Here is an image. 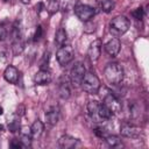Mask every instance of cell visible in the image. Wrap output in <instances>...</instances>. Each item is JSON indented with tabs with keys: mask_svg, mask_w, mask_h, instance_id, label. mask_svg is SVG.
Masks as SVG:
<instances>
[{
	"mask_svg": "<svg viewBox=\"0 0 149 149\" xmlns=\"http://www.w3.org/2000/svg\"><path fill=\"white\" fill-rule=\"evenodd\" d=\"M106 80L112 85H118L123 79V69L119 63H108L104 69Z\"/></svg>",
	"mask_w": 149,
	"mask_h": 149,
	"instance_id": "1",
	"label": "cell"
},
{
	"mask_svg": "<svg viewBox=\"0 0 149 149\" xmlns=\"http://www.w3.org/2000/svg\"><path fill=\"white\" fill-rule=\"evenodd\" d=\"M83 90L88 94H98L100 90V80L93 72H85L81 80Z\"/></svg>",
	"mask_w": 149,
	"mask_h": 149,
	"instance_id": "2",
	"label": "cell"
},
{
	"mask_svg": "<svg viewBox=\"0 0 149 149\" xmlns=\"http://www.w3.org/2000/svg\"><path fill=\"white\" fill-rule=\"evenodd\" d=\"M129 27H130V22L123 15H118L114 19H112L111 22H109L111 33L114 34V35H116V36L125 34L129 29Z\"/></svg>",
	"mask_w": 149,
	"mask_h": 149,
	"instance_id": "3",
	"label": "cell"
},
{
	"mask_svg": "<svg viewBox=\"0 0 149 149\" xmlns=\"http://www.w3.org/2000/svg\"><path fill=\"white\" fill-rule=\"evenodd\" d=\"M101 98H102V104L106 105L113 114H118L121 112L122 108L121 102L108 88H104V94H101Z\"/></svg>",
	"mask_w": 149,
	"mask_h": 149,
	"instance_id": "4",
	"label": "cell"
},
{
	"mask_svg": "<svg viewBox=\"0 0 149 149\" xmlns=\"http://www.w3.org/2000/svg\"><path fill=\"white\" fill-rule=\"evenodd\" d=\"M74 57V51H73V48L69 44H63L61 45V48L57 50L56 52V58H57V62L59 63V65L62 66H65L68 65Z\"/></svg>",
	"mask_w": 149,
	"mask_h": 149,
	"instance_id": "5",
	"label": "cell"
},
{
	"mask_svg": "<svg viewBox=\"0 0 149 149\" xmlns=\"http://www.w3.org/2000/svg\"><path fill=\"white\" fill-rule=\"evenodd\" d=\"M85 72H86V70H85V66L83 63L78 62L73 65V68L70 71V81H71L72 86H74V87L80 86Z\"/></svg>",
	"mask_w": 149,
	"mask_h": 149,
	"instance_id": "6",
	"label": "cell"
},
{
	"mask_svg": "<svg viewBox=\"0 0 149 149\" xmlns=\"http://www.w3.org/2000/svg\"><path fill=\"white\" fill-rule=\"evenodd\" d=\"M120 133L122 136L125 137H129V139H137L140 137V135H142V129L133 123L129 122H123L120 126Z\"/></svg>",
	"mask_w": 149,
	"mask_h": 149,
	"instance_id": "7",
	"label": "cell"
},
{
	"mask_svg": "<svg viewBox=\"0 0 149 149\" xmlns=\"http://www.w3.org/2000/svg\"><path fill=\"white\" fill-rule=\"evenodd\" d=\"M74 13L80 21L86 22V21H90L94 16L95 10L93 7H91L88 5H77L74 7Z\"/></svg>",
	"mask_w": 149,
	"mask_h": 149,
	"instance_id": "8",
	"label": "cell"
},
{
	"mask_svg": "<svg viewBox=\"0 0 149 149\" xmlns=\"http://www.w3.org/2000/svg\"><path fill=\"white\" fill-rule=\"evenodd\" d=\"M101 47H102V42L100 40H94L90 44L87 49V56L92 62H95L99 59L100 54H101Z\"/></svg>",
	"mask_w": 149,
	"mask_h": 149,
	"instance_id": "9",
	"label": "cell"
},
{
	"mask_svg": "<svg viewBox=\"0 0 149 149\" xmlns=\"http://www.w3.org/2000/svg\"><path fill=\"white\" fill-rule=\"evenodd\" d=\"M121 49V43H120V40L114 37V38H111L106 44H105V51L111 56V57H114L119 54Z\"/></svg>",
	"mask_w": 149,
	"mask_h": 149,
	"instance_id": "10",
	"label": "cell"
},
{
	"mask_svg": "<svg viewBox=\"0 0 149 149\" xmlns=\"http://www.w3.org/2000/svg\"><path fill=\"white\" fill-rule=\"evenodd\" d=\"M58 144L61 148H64V149H70V148H76L77 146L80 144L79 140L78 139H74L73 136H70V135H62L58 140Z\"/></svg>",
	"mask_w": 149,
	"mask_h": 149,
	"instance_id": "11",
	"label": "cell"
},
{
	"mask_svg": "<svg viewBox=\"0 0 149 149\" xmlns=\"http://www.w3.org/2000/svg\"><path fill=\"white\" fill-rule=\"evenodd\" d=\"M34 81L37 85H47L51 81V73L45 69H41L34 76Z\"/></svg>",
	"mask_w": 149,
	"mask_h": 149,
	"instance_id": "12",
	"label": "cell"
},
{
	"mask_svg": "<svg viewBox=\"0 0 149 149\" xmlns=\"http://www.w3.org/2000/svg\"><path fill=\"white\" fill-rule=\"evenodd\" d=\"M19 76H20V73H19L17 69L13 65H8L3 72V78L10 84H17Z\"/></svg>",
	"mask_w": 149,
	"mask_h": 149,
	"instance_id": "13",
	"label": "cell"
},
{
	"mask_svg": "<svg viewBox=\"0 0 149 149\" xmlns=\"http://www.w3.org/2000/svg\"><path fill=\"white\" fill-rule=\"evenodd\" d=\"M59 119V111L56 107H52L45 113V121L49 126H55Z\"/></svg>",
	"mask_w": 149,
	"mask_h": 149,
	"instance_id": "14",
	"label": "cell"
},
{
	"mask_svg": "<svg viewBox=\"0 0 149 149\" xmlns=\"http://www.w3.org/2000/svg\"><path fill=\"white\" fill-rule=\"evenodd\" d=\"M43 130H44V125L41 120L37 119L36 121H34V123L30 127V135L33 139H38L42 135Z\"/></svg>",
	"mask_w": 149,
	"mask_h": 149,
	"instance_id": "15",
	"label": "cell"
},
{
	"mask_svg": "<svg viewBox=\"0 0 149 149\" xmlns=\"http://www.w3.org/2000/svg\"><path fill=\"white\" fill-rule=\"evenodd\" d=\"M112 115H113V113L109 111V108H108L106 105L99 102V106H98V118H99V122H102V121H105V120L111 119Z\"/></svg>",
	"mask_w": 149,
	"mask_h": 149,
	"instance_id": "16",
	"label": "cell"
},
{
	"mask_svg": "<svg viewBox=\"0 0 149 149\" xmlns=\"http://www.w3.org/2000/svg\"><path fill=\"white\" fill-rule=\"evenodd\" d=\"M98 106H99V101L97 100H91L87 104V112L88 115L91 116V119L94 122H99V118H98Z\"/></svg>",
	"mask_w": 149,
	"mask_h": 149,
	"instance_id": "17",
	"label": "cell"
},
{
	"mask_svg": "<svg viewBox=\"0 0 149 149\" xmlns=\"http://www.w3.org/2000/svg\"><path fill=\"white\" fill-rule=\"evenodd\" d=\"M24 49V44L23 42L21 41V37L20 35L17 36H14V41L12 43V50H13V54L16 56V55H20Z\"/></svg>",
	"mask_w": 149,
	"mask_h": 149,
	"instance_id": "18",
	"label": "cell"
},
{
	"mask_svg": "<svg viewBox=\"0 0 149 149\" xmlns=\"http://www.w3.org/2000/svg\"><path fill=\"white\" fill-rule=\"evenodd\" d=\"M66 38H68V35H66L65 29L64 28H59L55 34V42L58 45H63L66 42Z\"/></svg>",
	"mask_w": 149,
	"mask_h": 149,
	"instance_id": "19",
	"label": "cell"
},
{
	"mask_svg": "<svg viewBox=\"0 0 149 149\" xmlns=\"http://www.w3.org/2000/svg\"><path fill=\"white\" fill-rule=\"evenodd\" d=\"M58 92H59V95L61 98L63 99H68L70 97V87L68 85L66 81H61L59 83V87H58Z\"/></svg>",
	"mask_w": 149,
	"mask_h": 149,
	"instance_id": "20",
	"label": "cell"
},
{
	"mask_svg": "<svg viewBox=\"0 0 149 149\" xmlns=\"http://www.w3.org/2000/svg\"><path fill=\"white\" fill-rule=\"evenodd\" d=\"M45 9L49 14H55L59 9V1L58 0H48V3L45 6Z\"/></svg>",
	"mask_w": 149,
	"mask_h": 149,
	"instance_id": "21",
	"label": "cell"
},
{
	"mask_svg": "<svg viewBox=\"0 0 149 149\" xmlns=\"http://www.w3.org/2000/svg\"><path fill=\"white\" fill-rule=\"evenodd\" d=\"M100 7H101V9H102L105 13H109V12H112V10L114 9L115 3H114L113 0H102V1L100 2Z\"/></svg>",
	"mask_w": 149,
	"mask_h": 149,
	"instance_id": "22",
	"label": "cell"
},
{
	"mask_svg": "<svg viewBox=\"0 0 149 149\" xmlns=\"http://www.w3.org/2000/svg\"><path fill=\"white\" fill-rule=\"evenodd\" d=\"M105 141L109 147H116L120 144V139L115 135H107L105 137Z\"/></svg>",
	"mask_w": 149,
	"mask_h": 149,
	"instance_id": "23",
	"label": "cell"
},
{
	"mask_svg": "<svg viewBox=\"0 0 149 149\" xmlns=\"http://www.w3.org/2000/svg\"><path fill=\"white\" fill-rule=\"evenodd\" d=\"M8 129L10 133H16L20 129V121L19 119H13L12 121H8Z\"/></svg>",
	"mask_w": 149,
	"mask_h": 149,
	"instance_id": "24",
	"label": "cell"
},
{
	"mask_svg": "<svg viewBox=\"0 0 149 149\" xmlns=\"http://www.w3.org/2000/svg\"><path fill=\"white\" fill-rule=\"evenodd\" d=\"M43 36V27L42 26H37L36 29H35V33H34V42H37L42 38Z\"/></svg>",
	"mask_w": 149,
	"mask_h": 149,
	"instance_id": "25",
	"label": "cell"
},
{
	"mask_svg": "<svg viewBox=\"0 0 149 149\" xmlns=\"http://www.w3.org/2000/svg\"><path fill=\"white\" fill-rule=\"evenodd\" d=\"M132 15H133L136 20H141V19L143 17V15H144V9H143L142 7H139V8H136L135 10L132 12Z\"/></svg>",
	"mask_w": 149,
	"mask_h": 149,
	"instance_id": "26",
	"label": "cell"
},
{
	"mask_svg": "<svg viewBox=\"0 0 149 149\" xmlns=\"http://www.w3.org/2000/svg\"><path fill=\"white\" fill-rule=\"evenodd\" d=\"M49 59H50V52H49V51H45L44 55H43L42 62H41V69H44V70H45V68L48 66Z\"/></svg>",
	"mask_w": 149,
	"mask_h": 149,
	"instance_id": "27",
	"label": "cell"
},
{
	"mask_svg": "<svg viewBox=\"0 0 149 149\" xmlns=\"http://www.w3.org/2000/svg\"><path fill=\"white\" fill-rule=\"evenodd\" d=\"M9 146H10L12 148H15V149H19V148H23V146H22V143H21L20 139H19V140H17V139H13V140L10 141Z\"/></svg>",
	"mask_w": 149,
	"mask_h": 149,
	"instance_id": "28",
	"label": "cell"
},
{
	"mask_svg": "<svg viewBox=\"0 0 149 149\" xmlns=\"http://www.w3.org/2000/svg\"><path fill=\"white\" fill-rule=\"evenodd\" d=\"M94 134L97 135V136H99V137H106L107 135H106V130L104 129V128H95L94 129Z\"/></svg>",
	"mask_w": 149,
	"mask_h": 149,
	"instance_id": "29",
	"label": "cell"
},
{
	"mask_svg": "<svg viewBox=\"0 0 149 149\" xmlns=\"http://www.w3.org/2000/svg\"><path fill=\"white\" fill-rule=\"evenodd\" d=\"M35 8H36V13H37V14H40V13L42 12V9H45V7H44V5H43L42 2H38Z\"/></svg>",
	"mask_w": 149,
	"mask_h": 149,
	"instance_id": "30",
	"label": "cell"
},
{
	"mask_svg": "<svg viewBox=\"0 0 149 149\" xmlns=\"http://www.w3.org/2000/svg\"><path fill=\"white\" fill-rule=\"evenodd\" d=\"M16 114H17L19 116H21V115L24 114V107H23V105H20V106L17 107V109H16Z\"/></svg>",
	"mask_w": 149,
	"mask_h": 149,
	"instance_id": "31",
	"label": "cell"
},
{
	"mask_svg": "<svg viewBox=\"0 0 149 149\" xmlns=\"http://www.w3.org/2000/svg\"><path fill=\"white\" fill-rule=\"evenodd\" d=\"M5 36H6V30L2 26H0V41H2L5 38Z\"/></svg>",
	"mask_w": 149,
	"mask_h": 149,
	"instance_id": "32",
	"label": "cell"
},
{
	"mask_svg": "<svg viewBox=\"0 0 149 149\" xmlns=\"http://www.w3.org/2000/svg\"><path fill=\"white\" fill-rule=\"evenodd\" d=\"M22 3H24V5H28L29 2H30V0H20Z\"/></svg>",
	"mask_w": 149,
	"mask_h": 149,
	"instance_id": "33",
	"label": "cell"
},
{
	"mask_svg": "<svg viewBox=\"0 0 149 149\" xmlns=\"http://www.w3.org/2000/svg\"><path fill=\"white\" fill-rule=\"evenodd\" d=\"M2 114H3V108L0 106V115H2Z\"/></svg>",
	"mask_w": 149,
	"mask_h": 149,
	"instance_id": "34",
	"label": "cell"
},
{
	"mask_svg": "<svg viewBox=\"0 0 149 149\" xmlns=\"http://www.w3.org/2000/svg\"><path fill=\"white\" fill-rule=\"evenodd\" d=\"M3 130V126L2 125H0V132H2Z\"/></svg>",
	"mask_w": 149,
	"mask_h": 149,
	"instance_id": "35",
	"label": "cell"
},
{
	"mask_svg": "<svg viewBox=\"0 0 149 149\" xmlns=\"http://www.w3.org/2000/svg\"><path fill=\"white\" fill-rule=\"evenodd\" d=\"M3 1H7V0H3Z\"/></svg>",
	"mask_w": 149,
	"mask_h": 149,
	"instance_id": "36",
	"label": "cell"
}]
</instances>
